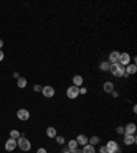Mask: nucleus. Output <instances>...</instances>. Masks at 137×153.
Wrapping results in <instances>:
<instances>
[{"instance_id":"nucleus-1","label":"nucleus","mask_w":137,"mask_h":153,"mask_svg":"<svg viewBox=\"0 0 137 153\" xmlns=\"http://www.w3.org/2000/svg\"><path fill=\"white\" fill-rule=\"evenodd\" d=\"M108 71H110L114 77L119 78V77H123V74H125V67L121 66L119 63H112V64H110V70H108Z\"/></svg>"},{"instance_id":"nucleus-2","label":"nucleus","mask_w":137,"mask_h":153,"mask_svg":"<svg viewBox=\"0 0 137 153\" xmlns=\"http://www.w3.org/2000/svg\"><path fill=\"white\" fill-rule=\"evenodd\" d=\"M16 145H18L19 149L23 150V152H29V150L32 149V143H30V141H29L27 138H25V137H19V138H18V139H16Z\"/></svg>"},{"instance_id":"nucleus-3","label":"nucleus","mask_w":137,"mask_h":153,"mask_svg":"<svg viewBox=\"0 0 137 153\" xmlns=\"http://www.w3.org/2000/svg\"><path fill=\"white\" fill-rule=\"evenodd\" d=\"M66 96H67L68 99H71V100H74V99H77V97L79 96V88H77V86H74V85H71L70 88H67Z\"/></svg>"},{"instance_id":"nucleus-4","label":"nucleus","mask_w":137,"mask_h":153,"mask_svg":"<svg viewBox=\"0 0 137 153\" xmlns=\"http://www.w3.org/2000/svg\"><path fill=\"white\" fill-rule=\"evenodd\" d=\"M130 60H132V58H130V55L127 52H122L121 55H119V59H118V63L121 64V66H123V67H126L127 64L130 63Z\"/></svg>"},{"instance_id":"nucleus-5","label":"nucleus","mask_w":137,"mask_h":153,"mask_svg":"<svg viewBox=\"0 0 137 153\" xmlns=\"http://www.w3.org/2000/svg\"><path fill=\"white\" fill-rule=\"evenodd\" d=\"M105 148H107V153H118L119 152V145H118L115 141H108L107 145H105Z\"/></svg>"},{"instance_id":"nucleus-6","label":"nucleus","mask_w":137,"mask_h":153,"mask_svg":"<svg viewBox=\"0 0 137 153\" xmlns=\"http://www.w3.org/2000/svg\"><path fill=\"white\" fill-rule=\"evenodd\" d=\"M41 92H42V96L47 97V99H52L53 96H55V89H53L52 86H49V85L44 86Z\"/></svg>"},{"instance_id":"nucleus-7","label":"nucleus","mask_w":137,"mask_h":153,"mask_svg":"<svg viewBox=\"0 0 137 153\" xmlns=\"http://www.w3.org/2000/svg\"><path fill=\"white\" fill-rule=\"evenodd\" d=\"M16 146H18V145H16V139H14V138H8V139L5 141L4 148H5V150H7V152H12Z\"/></svg>"},{"instance_id":"nucleus-8","label":"nucleus","mask_w":137,"mask_h":153,"mask_svg":"<svg viewBox=\"0 0 137 153\" xmlns=\"http://www.w3.org/2000/svg\"><path fill=\"white\" fill-rule=\"evenodd\" d=\"M16 116H18V119L19 120H29V118H30V112L27 111V109H18V112H16Z\"/></svg>"},{"instance_id":"nucleus-9","label":"nucleus","mask_w":137,"mask_h":153,"mask_svg":"<svg viewBox=\"0 0 137 153\" xmlns=\"http://www.w3.org/2000/svg\"><path fill=\"white\" fill-rule=\"evenodd\" d=\"M119 55H121V52H119V51H112V52H110V55H108V63H110V64L118 63Z\"/></svg>"},{"instance_id":"nucleus-10","label":"nucleus","mask_w":137,"mask_h":153,"mask_svg":"<svg viewBox=\"0 0 137 153\" xmlns=\"http://www.w3.org/2000/svg\"><path fill=\"white\" fill-rule=\"evenodd\" d=\"M136 141H137V138H136V135L133 134V135H129V134H125V137H123V143L125 145H134L136 143Z\"/></svg>"},{"instance_id":"nucleus-11","label":"nucleus","mask_w":137,"mask_h":153,"mask_svg":"<svg viewBox=\"0 0 137 153\" xmlns=\"http://www.w3.org/2000/svg\"><path fill=\"white\" fill-rule=\"evenodd\" d=\"M125 73H126L127 75L136 74V73H137V66L134 63H129L126 67H125Z\"/></svg>"},{"instance_id":"nucleus-12","label":"nucleus","mask_w":137,"mask_h":153,"mask_svg":"<svg viewBox=\"0 0 137 153\" xmlns=\"http://www.w3.org/2000/svg\"><path fill=\"white\" fill-rule=\"evenodd\" d=\"M123 129H125V134H129V135H133L137 130V127L134 123H129V124H126Z\"/></svg>"},{"instance_id":"nucleus-13","label":"nucleus","mask_w":137,"mask_h":153,"mask_svg":"<svg viewBox=\"0 0 137 153\" xmlns=\"http://www.w3.org/2000/svg\"><path fill=\"white\" fill-rule=\"evenodd\" d=\"M88 139H89V138L86 137V135H84V134H79L78 137L75 138L77 143H78V145H81V146H85V145L88 143Z\"/></svg>"},{"instance_id":"nucleus-14","label":"nucleus","mask_w":137,"mask_h":153,"mask_svg":"<svg viewBox=\"0 0 137 153\" xmlns=\"http://www.w3.org/2000/svg\"><path fill=\"white\" fill-rule=\"evenodd\" d=\"M82 84H84V78H82L81 75H74V77H73V85H74V86L81 88Z\"/></svg>"},{"instance_id":"nucleus-15","label":"nucleus","mask_w":137,"mask_h":153,"mask_svg":"<svg viewBox=\"0 0 137 153\" xmlns=\"http://www.w3.org/2000/svg\"><path fill=\"white\" fill-rule=\"evenodd\" d=\"M103 90H104L105 93H111V92H114V84L111 82V81H107L103 84Z\"/></svg>"},{"instance_id":"nucleus-16","label":"nucleus","mask_w":137,"mask_h":153,"mask_svg":"<svg viewBox=\"0 0 137 153\" xmlns=\"http://www.w3.org/2000/svg\"><path fill=\"white\" fill-rule=\"evenodd\" d=\"M45 133H47V137L48 138H55L56 135H58V133H56V129H55V127H52V126L47 127Z\"/></svg>"},{"instance_id":"nucleus-17","label":"nucleus","mask_w":137,"mask_h":153,"mask_svg":"<svg viewBox=\"0 0 137 153\" xmlns=\"http://www.w3.org/2000/svg\"><path fill=\"white\" fill-rule=\"evenodd\" d=\"M16 85H18V88H19V89H23V88H26V85H27L26 78H23V77H19V78L16 79Z\"/></svg>"},{"instance_id":"nucleus-18","label":"nucleus","mask_w":137,"mask_h":153,"mask_svg":"<svg viewBox=\"0 0 137 153\" xmlns=\"http://www.w3.org/2000/svg\"><path fill=\"white\" fill-rule=\"evenodd\" d=\"M67 148H68V152H73L74 149L78 148V143H77V141L75 139H70L67 143Z\"/></svg>"},{"instance_id":"nucleus-19","label":"nucleus","mask_w":137,"mask_h":153,"mask_svg":"<svg viewBox=\"0 0 137 153\" xmlns=\"http://www.w3.org/2000/svg\"><path fill=\"white\" fill-rule=\"evenodd\" d=\"M82 153H96L95 146H92L89 143H86L85 146H82Z\"/></svg>"},{"instance_id":"nucleus-20","label":"nucleus","mask_w":137,"mask_h":153,"mask_svg":"<svg viewBox=\"0 0 137 153\" xmlns=\"http://www.w3.org/2000/svg\"><path fill=\"white\" fill-rule=\"evenodd\" d=\"M100 142V138L96 137V135H93V137H90L89 139H88V143L89 145H92V146H95V145H97V143Z\"/></svg>"},{"instance_id":"nucleus-21","label":"nucleus","mask_w":137,"mask_h":153,"mask_svg":"<svg viewBox=\"0 0 137 153\" xmlns=\"http://www.w3.org/2000/svg\"><path fill=\"white\" fill-rule=\"evenodd\" d=\"M99 67H100L101 71H108V70H110V63L104 60V62H101V63H100V66H99Z\"/></svg>"},{"instance_id":"nucleus-22","label":"nucleus","mask_w":137,"mask_h":153,"mask_svg":"<svg viewBox=\"0 0 137 153\" xmlns=\"http://www.w3.org/2000/svg\"><path fill=\"white\" fill-rule=\"evenodd\" d=\"M21 137V133L18 131V130H11L10 131V138H14V139H18V138Z\"/></svg>"},{"instance_id":"nucleus-23","label":"nucleus","mask_w":137,"mask_h":153,"mask_svg":"<svg viewBox=\"0 0 137 153\" xmlns=\"http://www.w3.org/2000/svg\"><path fill=\"white\" fill-rule=\"evenodd\" d=\"M55 139H56V142H58L59 145H63V143L66 142V139H64L63 135H56V137H55Z\"/></svg>"},{"instance_id":"nucleus-24","label":"nucleus","mask_w":137,"mask_h":153,"mask_svg":"<svg viewBox=\"0 0 137 153\" xmlns=\"http://www.w3.org/2000/svg\"><path fill=\"white\" fill-rule=\"evenodd\" d=\"M116 133H118V134H125V129H123L122 126L116 127Z\"/></svg>"},{"instance_id":"nucleus-25","label":"nucleus","mask_w":137,"mask_h":153,"mask_svg":"<svg viewBox=\"0 0 137 153\" xmlns=\"http://www.w3.org/2000/svg\"><path fill=\"white\" fill-rule=\"evenodd\" d=\"M86 88H79V95H86Z\"/></svg>"},{"instance_id":"nucleus-26","label":"nucleus","mask_w":137,"mask_h":153,"mask_svg":"<svg viewBox=\"0 0 137 153\" xmlns=\"http://www.w3.org/2000/svg\"><path fill=\"white\" fill-rule=\"evenodd\" d=\"M99 153H107V148L105 146H100L99 148Z\"/></svg>"},{"instance_id":"nucleus-27","label":"nucleus","mask_w":137,"mask_h":153,"mask_svg":"<svg viewBox=\"0 0 137 153\" xmlns=\"http://www.w3.org/2000/svg\"><path fill=\"white\" fill-rule=\"evenodd\" d=\"M34 90H36V92H41L42 90L41 85H34Z\"/></svg>"},{"instance_id":"nucleus-28","label":"nucleus","mask_w":137,"mask_h":153,"mask_svg":"<svg viewBox=\"0 0 137 153\" xmlns=\"http://www.w3.org/2000/svg\"><path fill=\"white\" fill-rule=\"evenodd\" d=\"M37 153H47V149H44V148L37 149Z\"/></svg>"},{"instance_id":"nucleus-29","label":"nucleus","mask_w":137,"mask_h":153,"mask_svg":"<svg viewBox=\"0 0 137 153\" xmlns=\"http://www.w3.org/2000/svg\"><path fill=\"white\" fill-rule=\"evenodd\" d=\"M3 59H4V52H3V51L0 49V62H1Z\"/></svg>"},{"instance_id":"nucleus-30","label":"nucleus","mask_w":137,"mask_h":153,"mask_svg":"<svg viewBox=\"0 0 137 153\" xmlns=\"http://www.w3.org/2000/svg\"><path fill=\"white\" fill-rule=\"evenodd\" d=\"M71 153H82V149H78V148H77V149H74Z\"/></svg>"},{"instance_id":"nucleus-31","label":"nucleus","mask_w":137,"mask_h":153,"mask_svg":"<svg viewBox=\"0 0 137 153\" xmlns=\"http://www.w3.org/2000/svg\"><path fill=\"white\" fill-rule=\"evenodd\" d=\"M111 95H112V97H118V92L114 90V92H111Z\"/></svg>"},{"instance_id":"nucleus-32","label":"nucleus","mask_w":137,"mask_h":153,"mask_svg":"<svg viewBox=\"0 0 137 153\" xmlns=\"http://www.w3.org/2000/svg\"><path fill=\"white\" fill-rule=\"evenodd\" d=\"M14 78L18 79V78H19V74H18V73H14Z\"/></svg>"},{"instance_id":"nucleus-33","label":"nucleus","mask_w":137,"mask_h":153,"mask_svg":"<svg viewBox=\"0 0 137 153\" xmlns=\"http://www.w3.org/2000/svg\"><path fill=\"white\" fill-rule=\"evenodd\" d=\"M133 112H134V114L137 112V105H133Z\"/></svg>"},{"instance_id":"nucleus-34","label":"nucleus","mask_w":137,"mask_h":153,"mask_svg":"<svg viewBox=\"0 0 137 153\" xmlns=\"http://www.w3.org/2000/svg\"><path fill=\"white\" fill-rule=\"evenodd\" d=\"M4 45V42H3V40H0V49H1V47Z\"/></svg>"},{"instance_id":"nucleus-35","label":"nucleus","mask_w":137,"mask_h":153,"mask_svg":"<svg viewBox=\"0 0 137 153\" xmlns=\"http://www.w3.org/2000/svg\"><path fill=\"white\" fill-rule=\"evenodd\" d=\"M62 153H71V152H68V150H63Z\"/></svg>"}]
</instances>
